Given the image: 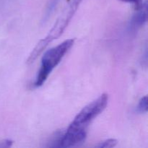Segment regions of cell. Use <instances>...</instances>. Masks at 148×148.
<instances>
[{"instance_id": "8992f818", "label": "cell", "mask_w": 148, "mask_h": 148, "mask_svg": "<svg viewBox=\"0 0 148 148\" xmlns=\"http://www.w3.org/2000/svg\"><path fill=\"white\" fill-rule=\"evenodd\" d=\"M121 1H124V2H128V3H132V4H134V8L135 10H138L140 7H142V5L143 4V0H121Z\"/></svg>"}, {"instance_id": "7a4b0ae2", "label": "cell", "mask_w": 148, "mask_h": 148, "mask_svg": "<svg viewBox=\"0 0 148 148\" xmlns=\"http://www.w3.org/2000/svg\"><path fill=\"white\" fill-rule=\"evenodd\" d=\"M108 101V95L103 93L97 99L84 107L75 116L69 127L86 130L90 123L105 110Z\"/></svg>"}, {"instance_id": "3957f363", "label": "cell", "mask_w": 148, "mask_h": 148, "mask_svg": "<svg viewBox=\"0 0 148 148\" xmlns=\"http://www.w3.org/2000/svg\"><path fill=\"white\" fill-rule=\"evenodd\" d=\"M87 132L85 130L68 127L64 134L59 140V146L62 147H71L82 143L86 138Z\"/></svg>"}, {"instance_id": "6da1fadb", "label": "cell", "mask_w": 148, "mask_h": 148, "mask_svg": "<svg viewBox=\"0 0 148 148\" xmlns=\"http://www.w3.org/2000/svg\"><path fill=\"white\" fill-rule=\"evenodd\" d=\"M74 42V39H68L45 53L42 58L40 70L35 81L34 86L36 88L43 85L52 70L60 63L64 55L73 46Z\"/></svg>"}, {"instance_id": "5b68a950", "label": "cell", "mask_w": 148, "mask_h": 148, "mask_svg": "<svg viewBox=\"0 0 148 148\" xmlns=\"http://www.w3.org/2000/svg\"><path fill=\"white\" fill-rule=\"evenodd\" d=\"M137 110L140 113H145L147 111V97L144 96L139 102Z\"/></svg>"}, {"instance_id": "52a82bcc", "label": "cell", "mask_w": 148, "mask_h": 148, "mask_svg": "<svg viewBox=\"0 0 148 148\" xmlns=\"http://www.w3.org/2000/svg\"><path fill=\"white\" fill-rule=\"evenodd\" d=\"M12 145V141L9 140H4V141L1 142L0 143V147H11Z\"/></svg>"}, {"instance_id": "277c9868", "label": "cell", "mask_w": 148, "mask_h": 148, "mask_svg": "<svg viewBox=\"0 0 148 148\" xmlns=\"http://www.w3.org/2000/svg\"><path fill=\"white\" fill-rule=\"evenodd\" d=\"M117 140L115 139H108L103 142H101L99 144L97 145L95 147L100 148H111L115 147L117 145Z\"/></svg>"}]
</instances>
